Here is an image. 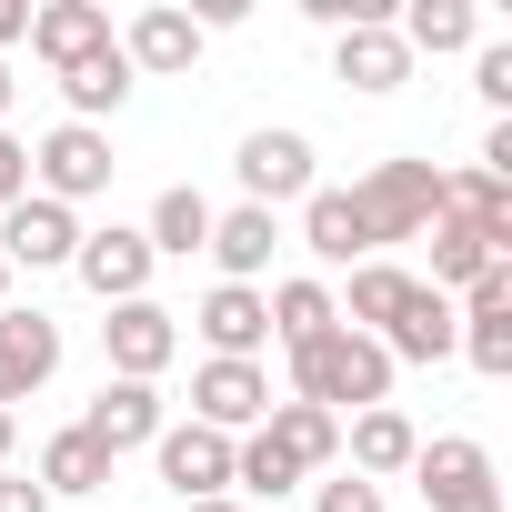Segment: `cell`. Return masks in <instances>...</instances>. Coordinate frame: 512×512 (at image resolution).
Listing matches in <instances>:
<instances>
[{"instance_id":"obj_29","label":"cell","mask_w":512,"mask_h":512,"mask_svg":"<svg viewBox=\"0 0 512 512\" xmlns=\"http://www.w3.org/2000/svg\"><path fill=\"white\" fill-rule=\"evenodd\" d=\"M472 91H482L492 111H512V41H482V61H472Z\"/></svg>"},{"instance_id":"obj_9","label":"cell","mask_w":512,"mask_h":512,"mask_svg":"<svg viewBox=\"0 0 512 512\" xmlns=\"http://www.w3.org/2000/svg\"><path fill=\"white\" fill-rule=\"evenodd\" d=\"M262 412H272V372L262 362H201L191 372V422H211V432H262Z\"/></svg>"},{"instance_id":"obj_25","label":"cell","mask_w":512,"mask_h":512,"mask_svg":"<svg viewBox=\"0 0 512 512\" xmlns=\"http://www.w3.org/2000/svg\"><path fill=\"white\" fill-rule=\"evenodd\" d=\"M262 312H272V342H282V352H302V342H322V332L342 322V302H332L322 282H272Z\"/></svg>"},{"instance_id":"obj_5","label":"cell","mask_w":512,"mask_h":512,"mask_svg":"<svg viewBox=\"0 0 512 512\" xmlns=\"http://www.w3.org/2000/svg\"><path fill=\"white\" fill-rule=\"evenodd\" d=\"M71 251H81V211H61L41 191H21L11 211H0V262L11 272H61Z\"/></svg>"},{"instance_id":"obj_18","label":"cell","mask_w":512,"mask_h":512,"mask_svg":"<svg viewBox=\"0 0 512 512\" xmlns=\"http://www.w3.org/2000/svg\"><path fill=\"white\" fill-rule=\"evenodd\" d=\"M272 211H211V262H221V282H251V292H262V272H272Z\"/></svg>"},{"instance_id":"obj_28","label":"cell","mask_w":512,"mask_h":512,"mask_svg":"<svg viewBox=\"0 0 512 512\" xmlns=\"http://www.w3.org/2000/svg\"><path fill=\"white\" fill-rule=\"evenodd\" d=\"M492 262H502V251H492L482 231H462V221H432V292H442V302H452L462 282H482Z\"/></svg>"},{"instance_id":"obj_23","label":"cell","mask_w":512,"mask_h":512,"mask_svg":"<svg viewBox=\"0 0 512 512\" xmlns=\"http://www.w3.org/2000/svg\"><path fill=\"white\" fill-rule=\"evenodd\" d=\"M141 241H151V262H161V251H171V262H191V251H211V201H201L191 181H171V191L151 201Z\"/></svg>"},{"instance_id":"obj_37","label":"cell","mask_w":512,"mask_h":512,"mask_svg":"<svg viewBox=\"0 0 512 512\" xmlns=\"http://www.w3.org/2000/svg\"><path fill=\"white\" fill-rule=\"evenodd\" d=\"M0 462H11V412H0Z\"/></svg>"},{"instance_id":"obj_34","label":"cell","mask_w":512,"mask_h":512,"mask_svg":"<svg viewBox=\"0 0 512 512\" xmlns=\"http://www.w3.org/2000/svg\"><path fill=\"white\" fill-rule=\"evenodd\" d=\"M181 512H241V502H231V492H221V502H181Z\"/></svg>"},{"instance_id":"obj_32","label":"cell","mask_w":512,"mask_h":512,"mask_svg":"<svg viewBox=\"0 0 512 512\" xmlns=\"http://www.w3.org/2000/svg\"><path fill=\"white\" fill-rule=\"evenodd\" d=\"M0 512H51V492L41 482H0Z\"/></svg>"},{"instance_id":"obj_7","label":"cell","mask_w":512,"mask_h":512,"mask_svg":"<svg viewBox=\"0 0 512 512\" xmlns=\"http://www.w3.org/2000/svg\"><path fill=\"white\" fill-rule=\"evenodd\" d=\"M151 462H161V482L181 502H221L231 492V432H211V422H161Z\"/></svg>"},{"instance_id":"obj_16","label":"cell","mask_w":512,"mask_h":512,"mask_svg":"<svg viewBox=\"0 0 512 512\" xmlns=\"http://www.w3.org/2000/svg\"><path fill=\"white\" fill-rule=\"evenodd\" d=\"M31 51L51 71H71V61L111 51V11H101V0H41V11H31Z\"/></svg>"},{"instance_id":"obj_35","label":"cell","mask_w":512,"mask_h":512,"mask_svg":"<svg viewBox=\"0 0 512 512\" xmlns=\"http://www.w3.org/2000/svg\"><path fill=\"white\" fill-rule=\"evenodd\" d=\"M11 91H21V81H11V61H0V111H11Z\"/></svg>"},{"instance_id":"obj_27","label":"cell","mask_w":512,"mask_h":512,"mask_svg":"<svg viewBox=\"0 0 512 512\" xmlns=\"http://www.w3.org/2000/svg\"><path fill=\"white\" fill-rule=\"evenodd\" d=\"M402 302H412V272H402V262H352V302H342V322H352V332H372V342H382Z\"/></svg>"},{"instance_id":"obj_24","label":"cell","mask_w":512,"mask_h":512,"mask_svg":"<svg viewBox=\"0 0 512 512\" xmlns=\"http://www.w3.org/2000/svg\"><path fill=\"white\" fill-rule=\"evenodd\" d=\"M61 101H71V121H91V131H101V111H121V101H131V61H121V41H111V51H91V61H71V71H61Z\"/></svg>"},{"instance_id":"obj_30","label":"cell","mask_w":512,"mask_h":512,"mask_svg":"<svg viewBox=\"0 0 512 512\" xmlns=\"http://www.w3.org/2000/svg\"><path fill=\"white\" fill-rule=\"evenodd\" d=\"M312 512H382V482L342 472V482H322V492H312Z\"/></svg>"},{"instance_id":"obj_3","label":"cell","mask_w":512,"mask_h":512,"mask_svg":"<svg viewBox=\"0 0 512 512\" xmlns=\"http://www.w3.org/2000/svg\"><path fill=\"white\" fill-rule=\"evenodd\" d=\"M111 131H91V121H61V131H41V151H31V181H41V201H61V211H81V201H101L111 191Z\"/></svg>"},{"instance_id":"obj_2","label":"cell","mask_w":512,"mask_h":512,"mask_svg":"<svg viewBox=\"0 0 512 512\" xmlns=\"http://www.w3.org/2000/svg\"><path fill=\"white\" fill-rule=\"evenodd\" d=\"M432 211H442V171H432V161H372V171L352 181V221H362V241H372V262H382V241H422Z\"/></svg>"},{"instance_id":"obj_13","label":"cell","mask_w":512,"mask_h":512,"mask_svg":"<svg viewBox=\"0 0 512 512\" xmlns=\"http://www.w3.org/2000/svg\"><path fill=\"white\" fill-rule=\"evenodd\" d=\"M201 41H211V31H201L191 11L151 0V11L121 31V61H131V81H141V71H161V81H171V71H191V61H201Z\"/></svg>"},{"instance_id":"obj_22","label":"cell","mask_w":512,"mask_h":512,"mask_svg":"<svg viewBox=\"0 0 512 512\" xmlns=\"http://www.w3.org/2000/svg\"><path fill=\"white\" fill-rule=\"evenodd\" d=\"M392 31H402L412 61H422V51H432V61H442V51H482V11H472V0H412Z\"/></svg>"},{"instance_id":"obj_21","label":"cell","mask_w":512,"mask_h":512,"mask_svg":"<svg viewBox=\"0 0 512 512\" xmlns=\"http://www.w3.org/2000/svg\"><path fill=\"white\" fill-rule=\"evenodd\" d=\"M262 442H272L292 472H322V462L342 452V422H332V412H312V402H272V412H262Z\"/></svg>"},{"instance_id":"obj_8","label":"cell","mask_w":512,"mask_h":512,"mask_svg":"<svg viewBox=\"0 0 512 512\" xmlns=\"http://www.w3.org/2000/svg\"><path fill=\"white\" fill-rule=\"evenodd\" d=\"M71 272H81V292H91V302H151V241H141L131 221H111V231H81Z\"/></svg>"},{"instance_id":"obj_15","label":"cell","mask_w":512,"mask_h":512,"mask_svg":"<svg viewBox=\"0 0 512 512\" xmlns=\"http://www.w3.org/2000/svg\"><path fill=\"white\" fill-rule=\"evenodd\" d=\"M332 81H352V91H372V101H382V91H402V81H412V51H402V31H392V21H362V31H342V41H332Z\"/></svg>"},{"instance_id":"obj_26","label":"cell","mask_w":512,"mask_h":512,"mask_svg":"<svg viewBox=\"0 0 512 512\" xmlns=\"http://www.w3.org/2000/svg\"><path fill=\"white\" fill-rule=\"evenodd\" d=\"M302 241H312V262H372V241H362V221H352V191H312L302 201Z\"/></svg>"},{"instance_id":"obj_4","label":"cell","mask_w":512,"mask_h":512,"mask_svg":"<svg viewBox=\"0 0 512 512\" xmlns=\"http://www.w3.org/2000/svg\"><path fill=\"white\" fill-rule=\"evenodd\" d=\"M412 482H422V502H432V512H502L492 452H482L472 432H442V442H422V452H412Z\"/></svg>"},{"instance_id":"obj_33","label":"cell","mask_w":512,"mask_h":512,"mask_svg":"<svg viewBox=\"0 0 512 512\" xmlns=\"http://www.w3.org/2000/svg\"><path fill=\"white\" fill-rule=\"evenodd\" d=\"M11 41H31V0H0V51Z\"/></svg>"},{"instance_id":"obj_1","label":"cell","mask_w":512,"mask_h":512,"mask_svg":"<svg viewBox=\"0 0 512 512\" xmlns=\"http://www.w3.org/2000/svg\"><path fill=\"white\" fill-rule=\"evenodd\" d=\"M292 402H312V412H372V402H392V352L372 342V332H352V322H332L322 342H302L292 352Z\"/></svg>"},{"instance_id":"obj_10","label":"cell","mask_w":512,"mask_h":512,"mask_svg":"<svg viewBox=\"0 0 512 512\" xmlns=\"http://www.w3.org/2000/svg\"><path fill=\"white\" fill-rule=\"evenodd\" d=\"M231 171H241L251 211H272V201H312V191H322V181H312V141H302V131H251Z\"/></svg>"},{"instance_id":"obj_17","label":"cell","mask_w":512,"mask_h":512,"mask_svg":"<svg viewBox=\"0 0 512 512\" xmlns=\"http://www.w3.org/2000/svg\"><path fill=\"white\" fill-rule=\"evenodd\" d=\"M342 442H352V472H362V482H382V472H412V452H422L412 412H392V402L352 412V422H342Z\"/></svg>"},{"instance_id":"obj_12","label":"cell","mask_w":512,"mask_h":512,"mask_svg":"<svg viewBox=\"0 0 512 512\" xmlns=\"http://www.w3.org/2000/svg\"><path fill=\"white\" fill-rule=\"evenodd\" d=\"M51 372H61V332H51V312H0V412L31 402Z\"/></svg>"},{"instance_id":"obj_36","label":"cell","mask_w":512,"mask_h":512,"mask_svg":"<svg viewBox=\"0 0 512 512\" xmlns=\"http://www.w3.org/2000/svg\"><path fill=\"white\" fill-rule=\"evenodd\" d=\"M0 312H11V262H0Z\"/></svg>"},{"instance_id":"obj_20","label":"cell","mask_w":512,"mask_h":512,"mask_svg":"<svg viewBox=\"0 0 512 512\" xmlns=\"http://www.w3.org/2000/svg\"><path fill=\"white\" fill-rule=\"evenodd\" d=\"M382 352H392V362H452V302H442L432 282H412V302L392 312Z\"/></svg>"},{"instance_id":"obj_19","label":"cell","mask_w":512,"mask_h":512,"mask_svg":"<svg viewBox=\"0 0 512 512\" xmlns=\"http://www.w3.org/2000/svg\"><path fill=\"white\" fill-rule=\"evenodd\" d=\"M31 482H41L51 502H81V492H111V452H101V442H91V432L71 422V432H51V442H41V472H31Z\"/></svg>"},{"instance_id":"obj_14","label":"cell","mask_w":512,"mask_h":512,"mask_svg":"<svg viewBox=\"0 0 512 512\" xmlns=\"http://www.w3.org/2000/svg\"><path fill=\"white\" fill-rule=\"evenodd\" d=\"M81 432H91L111 462H121V452H151V442H161V392H151V382H101V402L81 412Z\"/></svg>"},{"instance_id":"obj_6","label":"cell","mask_w":512,"mask_h":512,"mask_svg":"<svg viewBox=\"0 0 512 512\" xmlns=\"http://www.w3.org/2000/svg\"><path fill=\"white\" fill-rule=\"evenodd\" d=\"M101 352H111V382H161L171 352H181V322H171L161 302H111Z\"/></svg>"},{"instance_id":"obj_31","label":"cell","mask_w":512,"mask_h":512,"mask_svg":"<svg viewBox=\"0 0 512 512\" xmlns=\"http://www.w3.org/2000/svg\"><path fill=\"white\" fill-rule=\"evenodd\" d=\"M31 191V141H11V131H0V211H11Z\"/></svg>"},{"instance_id":"obj_11","label":"cell","mask_w":512,"mask_h":512,"mask_svg":"<svg viewBox=\"0 0 512 512\" xmlns=\"http://www.w3.org/2000/svg\"><path fill=\"white\" fill-rule=\"evenodd\" d=\"M191 332L211 342V362H262L272 312H262V292H251V282H211V292H201V312H191Z\"/></svg>"}]
</instances>
